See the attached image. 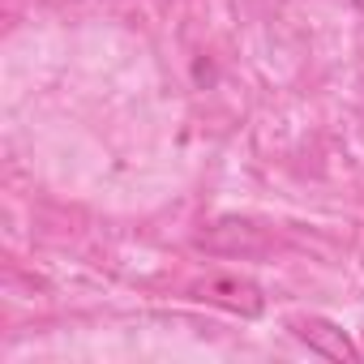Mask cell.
<instances>
[{"label": "cell", "instance_id": "obj_1", "mask_svg": "<svg viewBox=\"0 0 364 364\" xmlns=\"http://www.w3.org/2000/svg\"><path fill=\"white\" fill-rule=\"evenodd\" d=\"M193 245L215 257H257L270 249V236L253 219H215L193 236Z\"/></svg>", "mask_w": 364, "mask_h": 364}, {"label": "cell", "instance_id": "obj_2", "mask_svg": "<svg viewBox=\"0 0 364 364\" xmlns=\"http://www.w3.org/2000/svg\"><path fill=\"white\" fill-rule=\"evenodd\" d=\"M193 300L215 304V309H228V313H240V317H257L266 309L262 287L249 283V279H240V274H210V279L193 283Z\"/></svg>", "mask_w": 364, "mask_h": 364}, {"label": "cell", "instance_id": "obj_3", "mask_svg": "<svg viewBox=\"0 0 364 364\" xmlns=\"http://www.w3.org/2000/svg\"><path fill=\"white\" fill-rule=\"evenodd\" d=\"M291 334H296L309 351H317V355H326V360H355V355H360L355 343L347 338V330H338V326L326 321V317H296V321H291Z\"/></svg>", "mask_w": 364, "mask_h": 364}, {"label": "cell", "instance_id": "obj_4", "mask_svg": "<svg viewBox=\"0 0 364 364\" xmlns=\"http://www.w3.org/2000/svg\"><path fill=\"white\" fill-rule=\"evenodd\" d=\"M355 9H360V14H364V0H355Z\"/></svg>", "mask_w": 364, "mask_h": 364}]
</instances>
